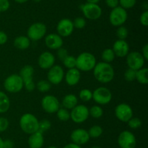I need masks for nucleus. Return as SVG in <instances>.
I'll use <instances>...</instances> for the list:
<instances>
[{"mask_svg":"<svg viewBox=\"0 0 148 148\" xmlns=\"http://www.w3.org/2000/svg\"><path fill=\"white\" fill-rule=\"evenodd\" d=\"M115 115L120 121L127 123L133 117V110L127 103L119 104L115 107Z\"/></svg>","mask_w":148,"mask_h":148,"instance_id":"f8f14e48","label":"nucleus"},{"mask_svg":"<svg viewBox=\"0 0 148 148\" xmlns=\"http://www.w3.org/2000/svg\"><path fill=\"white\" fill-rule=\"evenodd\" d=\"M147 73L148 69L147 68H142L137 70L136 72V80L141 84H147L148 83Z\"/></svg>","mask_w":148,"mask_h":148,"instance_id":"a878e982","label":"nucleus"},{"mask_svg":"<svg viewBox=\"0 0 148 148\" xmlns=\"http://www.w3.org/2000/svg\"><path fill=\"white\" fill-rule=\"evenodd\" d=\"M30 41L29 38L26 36H17L14 40V46L20 50L27 49L30 46Z\"/></svg>","mask_w":148,"mask_h":148,"instance_id":"b1692460","label":"nucleus"},{"mask_svg":"<svg viewBox=\"0 0 148 148\" xmlns=\"http://www.w3.org/2000/svg\"><path fill=\"white\" fill-rule=\"evenodd\" d=\"M79 97L82 101L88 102L92 100V92L88 89H83L79 91Z\"/></svg>","mask_w":148,"mask_h":148,"instance_id":"473e14b6","label":"nucleus"},{"mask_svg":"<svg viewBox=\"0 0 148 148\" xmlns=\"http://www.w3.org/2000/svg\"><path fill=\"white\" fill-rule=\"evenodd\" d=\"M0 148H4V140L0 137Z\"/></svg>","mask_w":148,"mask_h":148,"instance_id":"603ef678","label":"nucleus"},{"mask_svg":"<svg viewBox=\"0 0 148 148\" xmlns=\"http://www.w3.org/2000/svg\"><path fill=\"white\" fill-rule=\"evenodd\" d=\"M103 131L102 127L98 126V125H94L92 127L90 128L89 130L88 131L90 137L93 138V139L100 137L102 135Z\"/></svg>","mask_w":148,"mask_h":148,"instance_id":"c85d7f7f","label":"nucleus"},{"mask_svg":"<svg viewBox=\"0 0 148 148\" xmlns=\"http://www.w3.org/2000/svg\"><path fill=\"white\" fill-rule=\"evenodd\" d=\"M89 116V108L85 104H77L71 110L70 119L76 123H84Z\"/></svg>","mask_w":148,"mask_h":148,"instance_id":"1a4fd4ad","label":"nucleus"},{"mask_svg":"<svg viewBox=\"0 0 148 148\" xmlns=\"http://www.w3.org/2000/svg\"><path fill=\"white\" fill-rule=\"evenodd\" d=\"M129 34L128 29L124 26H119L116 30V36L119 39L121 40H125L127 38Z\"/></svg>","mask_w":148,"mask_h":148,"instance_id":"f704fd0d","label":"nucleus"},{"mask_svg":"<svg viewBox=\"0 0 148 148\" xmlns=\"http://www.w3.org/2000/svg\"><path fill=\"white\" fill-rule=\"evenodd\" d=\"M126 57H127V63L129 68L137 71L144 66L145 59L140 52H129V54Z\"/></svg>","mask_w":148,"mask_h":148,"instance_id":"2eb2a0df","label":"nucleus"},{"mask_svg":"<svg viewBox=\"0 0 148 148\" xmlns=\"http://www.w3.org/2000/svg\"><path fill=\"white\" fill-rule=\"evenodd\" d=\"M51 126V123L48 119H43L39 121L38 131L43 133L44 132L47 131L49 129H50Z\"/></svg>","mask_w":148,"mask_h":148,"instance_id":"72a5a7b5","label":"nucleus"},{"mask_svg":"<svg viewBox=\"0 0 148 148\" xmlns=\"http://www.w3.org/2000/svg\"><path fill=\"white\" fill-rule=\"evenodd\" d=\"M74 27L73 22L69 18H63L60 20L56 26L57 33L62 37H67L73 33Z\"/></svg>","mask_w":148,"mask_h":148,"instance_id":"dca6fc26","label":"nucleus"},{"mask_svg":"<svg viewBox=\"0 0 148 148\" xmlns=\"http://www.w3.org/2000/svg\"><path fill=\"white\" fill-rule=\"evenodd\" d=\"M10 107V98L5 93L0 91V113H4L7 112Z\"/></svg>","mask_w":148,"mask_h":148,"instance_id":"393cba45","label":"nucleus"},{"mask_svg":"<svg viewBox=\"0 0 148 148\" xmlns=\"http://www.w3.org/2000/svg\"><path fill=\"white\" fill-rule=\"evenodd\" d=\"M8 36L5 32L0 30V45H3L7 43Z\"/></svg>","mask_w":148,"mask_h":148,"instance_id":"a18cd8bd","label":"nucleus"},{"mask_svg":"<svg viewBox=\"0 0 148 148\" xmlns=\"http://www.w3.org/2000/svg\"><path fill=\"white\" fill-rule=\"evenodd\" d=\"M57 50H58L57 51L58 57H59V59L62 61L63 60V59H64V58L66 57L68 55H69V54H68V52H67V49H66L65 48L61 47V48H59V49H58Z\"/></svg>","mask_w":148,"mask_h":148,"instance_id":"37998d69","label":"nucleus"},{"mask_svg":"<svg viewBox=\"0 0 148 148\" xmlns=\"http://www.w3.org/2000/svg\"><path fill=\"white\" fill-rule=\"evenodd\" d=\"M62 62H63V64L65 68H66L67 69L76 68V57H75L72 55H68L62 60Z\"/></svg>","mask_w":148,"mask_h":148,"instance_id":"2f4dec72","label":"nucleus"},{"mask_svg":"<svg viewBox=\"0 0 148 148\" xmlns=\"http://www.w3.org/2000/svg\"><path fill=\"white\" fill-rule=\"evenodd\" d=\"M10 3L9 0H0V12H4L9 10Z\"/></svg>","mask_w":148,"mask_h":148,"instance_id":"79ce46f5","label":"nucleus"},{"mask_svg":"<svg viewBox=\"0 0 148 148\" xmlns=\"http://www.w3.org/2000/svg\"><path fill=\"white\" fill-rule=\"evenodd\" d=\"M140 22L143 26H148V11L145 10L141 14L140 17Z\"/></svg>","mask_w":148,"mask_h":148,"instance_id":"a19ab883","label":"nucleus"},{"mask_svg":"<svg viewBox=\"0 0 148 148\" xmlns=\"http://www.w3.org/2000/svg\"><path fill=\"white\" fill-rule=\"evenodd\" d=\"M45 44L51 49H58L63 46V39L58 33H49L45 37Z\"/></svg>","mask_w":148,"mask_h":148,"instance_id":"aec40b11","label":"nucleus"},{"mask_svg":"<svg viewBox=\"0 0 148 148\" xmlns=\"http://www.w3.org/2000/svg\"><path fill=\"white\" fill-rule=\"evenodd\" d=\"M33 74H34V68L32 65H26L23 66L19 73L23 81L24 88L29 92L33 91L36 89V84L33 79Z\"/></svg>","mask_w":148,"mask_h":148,"instance_id":"39448f33","label":"nucleus"},{"mask_svg":"<svg viewBox=\"0 0 148 148\" xmlns=\"http://www.w3.org/2000/svg\"><path fill=\"white\" fill-rule=\"evenodd\" d=\"M72 142L78 145H82L88 143L90 140V136L88 131L83 129H77L72 132L70 135Z\"/></svg>","mask_w":148,"mask_h":148,"instance_id":"f3484780","label":"nucleus"},{"mask_svg":"<svg viewBox=\"0 0 148 148\" xmlns=\"http://www.w3.org/2000/svg\"><path fill=\"white\" fill-rule=\"evenodd\" d=\"M14 147V142L10 139L4 140V148H13Z\"/></svg>","mask_w":148,"mask_h":148,"instance_id":"de8ad7c7","label":"nucleus"},{"mask_svg":"<svg viewBox=\"0 0 148 148\" xmlns=\"http://www.w3.org/2000/svg\"><path fill=\"white\" fill-rule=\"evenodd\" d=\"M92 71L95 79L102 84L111 82L114 79L115 75L112 65L105 62H97Z\"/></svg>","mask_w":148,"mask_h":148,"instance_id":"f257e3e1","label":"nucleus"},{"mask_svg":"<svg viewBox=\"0 0 148 148\" xmlns=\"http://www.w3.org/2000/svg\"><path fill=\"white\" fill-rule=\"evenodd\" d=\"M81 78L80 71L76 68L68 69L64 73V79L66 84L70 86H74L79 83Z\"/></svg>","mask_w":148,"mask_h":148,"instance_id":"412c9836","label":"nucleus"},{"mask_svg":"<svg viewBox=\"0 0 148 148\" xmlns=\"http://www.w3.org/2000/svg\"><path fill=\"white\" fill-rule=\"evenodd\" d=\"M80 9L85 17L89 20H98L102 15V9L98 4L85 3L80 6Z\"/></svg>","mask_w":148,"mask_h":148,"instance_id":"9d476101","label":"nucleus"},{"mask_svg":"<svg viewBox=\"0 0 148 148\" xmlns=\"http://www.w3.org/2000/svg\"><path fill=\"white\" fill-rule=\"evenodd\" d=\"M116 57H125L130 52V45L125 40L118 39L114 43L112 48Z\"/></svg>","mask_w":148,"mask_h":148,"instance_id":"6ab92c4d","label":"nucleus"},{"mask_svg":"<svg viewBox=\"0 0 148 148\" xmlns=\"http://www.w3.org/2000/svg\"><path fill=\"white\" fill-rule=\"evenodd\" d=\"M77 104H78V98L73 94H66L62 100V105L66 110H72Z\"/></svg>","mask_w":148,"mask_h":148,"instance_id":"5701e85b","label":"nucleus"},{"mask_svg":"<svg viewBox=\"0 0 148 148\" xmlns=\"http://www.w3.org/2000/svg\"><path fill=\"white\" fill-rule=\"evenodd\" d=\"M101 0H87L88 3H91V4H98Z\"/></svg>","mask_w":148,"mask_h":148,"instance_id":"8fccbe9b","label":"nucleus"},{"mask_svg":"<svg viewBox=\"0 0 148 148\" xmlns=\"http://www.w3.org/2000/svg\"><path fill=\"white\" fill-rule=\"evenodd\" d=\"M89 114L94 118H100L103 115V110L100 105H93L89 109Z\"/></svg>","mask_w":148,"mask_h":148,"instance_id":"7c9ffc66","label":"nucleus"},{"mask_svg":"<svg viewBox=\"0 0 148 148\" xmlns=\"http://www.w3.org/2000/svg\"><path fill=\"white\" fill-rule=\"evenodd\" d=\"M118 144L121 148H135L137 139L134 133L130 131L125 130L119 135Z\"/></svg>","mask_w":148,"mask_h":148,"instance_id":"ddd939ff","label":"nucleus"},{"mask_svg":"<svg viewBox=\"0 0 148 148\" xmlns=\"http://www.w3.org/2000/svg\"><path fill=\"white\" fill-rule=\"evenodd\" d=\"M56 116L58 119L61 121L66 122L70 119V112L69 110L64 108V107H60L56 112Z\"/></svg>","mask_w":148,"mask_h":148,"instance_id":"c756f323","label":"nucleus"},{"mask_svg":"<svg viewBox=\"0 0 148 148\" xmlns=\"http://www.w3.org/2000/svg\"><path fill=\"white\" fill-rule=\"evenodd\" d=\"M36 87L40 92L45 93L51 89V84L48 80H40L36 84Z\"/></svg>","mask_w":148,"mask_h":148,"instance_id":"cd10ccee","label":"nucleus"},{"mask_svg":"<svg viewBox=\"0 0 148 148\" xmlns=\"http://www.w3.org/2000/svg\"><path fill=\"white\" fill-rule=\"evenodd\" d=\"M64 78V71L62 66L59 65H53L49 69L47 73V80L51 84L58 85L63 81Z\"/></svg>","mask_w":148,"mask_h":148,"instance_id":"4468645a","label":"nucleus"},{"mask_svg":"<svg viewBox=\"0 0 148 148\" xmlns=\"http://www.w3.org/2000/svg\"><path fill=\"white\" fill-rule=\"evenodd\" d=\"M90 148H101V147L99 146H92V147H90Z\"/></svg>","mask_w":148,"mask_h":148,"instance_id":"864d4df0","label":"nucleus"},{"mask_svg":"<svg viewBox=\"0 0 148 148\" xmlns=\"http://www.w3.org/2000/svg\"><path fill=\"white\" fill-rule=\"evenodd\" d=\"M63 148H81V147H80V145H76V144H75L72 142V143L67 144V145H65Z\"/></svg>","mask_w":148,"mask_h":148,"instance_id":"09e8293b","label":"nucleus"},{"mask_svg":"<svg viewBox=\"0 0 148 148\" xmlns=\"http://www.w3.org/2000/svg\"><path fill=\"white\" fill-rule=\"evenodd\" d=\"M142 51H143V52H142L141 54L143 55V57L145 58V61L148 60V44H145L144 45Z\"/></svg>","mask_w":148,"mask_h":148,"instance_id":"49530a36","label":"nucleus"},{"mask_svg":"<svg viewBox=\"0 0 148 148\" xmlns=\"http://www.w3.org/2000/svg\"><path fill=\"white\" fill-rule=\"evenodd\" d=\"M41 107L48 113H55L60 108V102L58 98L51 94L44 96L41 100Z\"/></svg>","mask_w":148,"mask_h":148,"instance_id":"9b49d317","label":"nucleus"},{"mask_svg":"<svg viewBox=\"0 0 148 148\" xmlns=\"http://www.w3.org/2000/svg\"><path fill=\"white\" fill-rule=\"evenodd\" d=\"M33 1H35V2H40V1H41V0H33Z\"/></svg>","mask_w":148,"mask_h":148,"instance_id":"5fc2aeb1","label":"nucleus"},{"mask_svg":"<svg viewBox=\"0 0 148 148\" xmlns=\"http://www.w3.org/2000/svg\"><path fill=\"white\" fill-rule=\"evenodd\" d=\"M136 72L137 71L134 69H132V68H128L127 71L124 73V78L127 81L129 82H132V81H134L136 80Z\"/></svg>","mask_w":148,"mask_h":148,"instance_id":"c9c22d12","label":"nucleus"},{"mask_svg":"<svg viewBox=\"0 0 148 148\" xmlns=\"http://www.w3.org/2000/svg\"><path fill=\"white\" fill-rule=\"evenodd\" d=\"M106 4L108 7L114 9L119 5V0H106Z\"/></svg>","mask_w":148,"mask_h":148,"instance_id":"c03bdc74","label":"nucleus"},{"mask_svg":"<svg viewBox=\"0 0 148 148\" xmlns=\"http://www.w3.org/2000/svg\"><path fill=\"white\" fill-rule=\"evenodd\" d=\"M48 148H58V147H56V146H50V147H49Z\"/></svg>","mask_w":148,"mask_h":148,"instance_id":"6e6d98bb","label":"nucleus"},{"mask_svg":"<svg viewBox=\"0 0 148 148\" xmlns=\"http://www.w3.org/2000/svg\"><path fill=\"white\" fill-rule=\"evenodd\" d=\"M96 63L95 57L90 52H82L76 57V68L79 71L88 72L92 71Z\"/></svg>","mask_w":148,"mask_h":148,"instance_id":"7ed1b4c3","label":"nucleus"},{"mask_svg":"<svg viewBox=\"0 0 148 148\" xmlns=\"http://www.w3.org/2000/svg\"><path fill=\"white\" fill-rule=\"evenodd\" d=\"M92 99L99 105H106L112 100V93L106 87H98L92 91Z\"/></svg>","mask_w":148,"mask_h":148,"instance_id":"6e6552de","label":"nucleus"},{"mask_svg":"<svg viewBox=\"0 0 148 148\" xmlns=\"http://www.w3.org/2000/svg\"><path fill=\"white\" fill-rule=\"evenodd\" d=\"M128 18V14L125 9L120 6L112 9L109 15V21L115 27L123 26Z\"/></svg>","mask_w":148,"mask_h":148,"instance_id":"0eeeda50","label":"nucleus"},{"mask_svg":"<svg viewBox=\"0 0 148 148\" xmlns=\"http://www.w3.org/2000/svg\"><path fill=\"white\" fill-rule=\"evenodd\" d=\"M116 57V55L114 54V51L111 48H107L103 51L102 54H101V58L103 59V62H107V63H110V62H113Z\"/></svg>","mask_w":148,"mask_h":148,"instance_id":"bb28decb","label":"nucleus"},{"mask_svg":"<svg viewBox=\"0 0 148 148\" xmlns=\"http://www.w3.org/2000/svg\"><path fill=\"white\" fill-rule=\"evenodd\" d=\"M128 126H130V128L132 129H139L140 127H141L142 126V120H140L139 118H132L128 122Z\"/></svg>","mask_w":148,"mask_h":148,"instance_id":"e433bc0d","label":"nucleus"},{"mask_svg":"<svg viewBox=\"0 0 148 148\" xmlns=\"http://www.w3.org/2000/svg\"><path fill=\"white\" fill-rule=\"evenodd\" d=\"M73 25L75 28L82 29L86 26V20L82 17H77L74 20Z\"/></svg>","mask_w":148,"mask_h":148,"instance_id":"4c0bfd02","label":"nucleus"},{"mask_svg":"<svg viewBox=\"0 0 148 148\" xmlns=\"http://www.w3.org/2000/svg\"><path fill=\"white\" fill-rule=\"evenodd\" d=\"M47 28L44 23L37 22L30 25L27 31V37L30 41H37L43 39L46 34Z\"/></svg>","mask_w":148,"mask_h":148,"instance_id":"423d86ee","label":"nucleus"},{"mask_svg":"<svg viewBox=\"0 0 148 148\" xmlns=\"http://www.w3.org/2000/svg\"><path fill=\"white\" fill-rule=\"evenodd\" d=\"M55 56L50 52H42L38 59V64L41 69L49 70L51 68L55 62Z\"/></svg>","mask_w":148,"mask_h":148,"instance_id":"a211bd4d","label":"nucleus"},{"mask_svg":"<svg viewBox=\"0 0 148 148\" xmlns=\"http://www.w3.org/2000/svg\"><path fill=\"white\" fill-rule=\"evenodd\" d=\"M27 143L30 148H41L44 143L43 133L38 131L32 134H30Z\"/></svg>","mask_w":148,"mask_h":148,"instance_id":"4be33fe9","label":"nucleus"},{"mask_svg":"<svg viewBox=\"0 0 148 148\" xmlns=\"http://www.w3.org/2000/svg\"><path fill=\"white\" fill-rule=\"evenodd\" d=\"M17 3H19V4H23V3L27 2L28 0H14Z\"/></svg>","mask_w":148,"mask_h":148,"instance_id":"3c124183","label":"nucleus"},{"mask_svg":"<svg viewBox=\"0 0 148 148\" xmlns=\"http://www.w3.org/2000/svg\"><path fill=\"white\" fill-rule=\"evenodd\" d=\"M19 124L22 131L27 134H32L38 131L39 120L32 113L23 114L20 118Z\"/></svg>","mask_w":148,"mask_h":148,"instance_id":"f03ea898","label":"nucleus"},{"mask_svg":"<svg viewBox=\"0 0 148 148\" xmlns=\"http://www.w3.org/2000/svg\"><path fill=\"white\" fill-rule=\"evenodd\" d=\"M136 2L137 0H119L120 7L125 10L132 8L136 4Z\"/></svg>","mask_w":148,"mask_h":148,"instance_id":"58836bf2","label":"nucleus"},{"mask_svg":"<svg viewBox=\"0 0 148 148\" xmlns=\"http://www.w3.org/2000/svg\"><path fill=\"white\" fill-rule=\"evenodd\" d=\"M4 87L8 92L18 93L24 88V84L19 74H12L4 80Z\"/></svg>","mask_w":148,"mask_h":148,"instance_id":"20e7f679","label":"nucleus"},{"mask_svg":"<svg viewBox=\"0 0 148 148\" xmlns=\"http://www.w3.org/2000/svg\"><path fill=\"white\" fill-rule=\"evenodd\" d=\"M8 119L4 117H0V132H4L8 129L9 127Z\"/></svg>","mask_w":148,"mask_h":148,"instance_id":"ea45409f","label":"nucleus"}]
</instances>
